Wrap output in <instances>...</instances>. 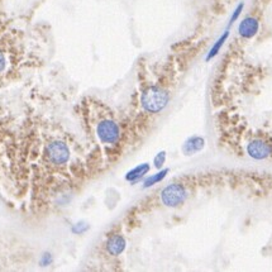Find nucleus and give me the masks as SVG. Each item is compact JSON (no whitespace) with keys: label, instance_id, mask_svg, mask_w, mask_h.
<instances>
[{"label":"nucleus","instance_id":"obj_13","mask_svg":"<svg viewBox=\"0 0 272 272\" xmlns=\"http://www.w3.org/2000/svg\"><path fill=\"white\" fill-rule=\"evenodd\" d=\"M164 162H166V152L164 151H161L157 155L155 156V159H153V164H155V167L157 170H161L163 167Z\"/></svg>","mask_w":272,"mask_h":272},{"label":"nucleus","instance_id":"obj_14","mask_svg":"<svg viewBox=\"0 0 272 272\" xmlns=\"http://www.w3.org/2000/svg\"><path fill=\"white\" fill-rule=\"evenodd\" d=\"M87 229H89V224H87V223H85V221H79V223H76V224L72 227L71 230L72 233L80 236V234L85 233Z\"/></svg>","mask_w":272,"mask_h":272},{"label":"nucleus","instance_id":"obj_12","mask_svg":"<svg viewBox=\"0 0 272 272\" xmlns=\"http://www.w3.org/2000/svg\"><path fill=\"white\" fill-rule=\"evenodd\" d=\"M243 9H245V3L241 1V3L236 6V9L233 10L232 15H230L229 22H228V26H227V29H230V27H232V26H233V24L236 23L238 19H240V17L242 15V13H243Z\"/></svg>","mask_w":272,"mask_h":272},{"label":"nucleus","instance_id":"obj_11","mask_svg":"<svg viewBox=\"0 0 272 272\" xmlns=\"http://www.w3.org/2000/svg\"><path fill=\"white\" fill-rule=\"evenodd\" d=\"M168 172H170V170H168V168H162V170H161V171H159L157 174L151 175V176H148L146 180H144L143 189L152 188V186H153V185H156V184L161 183L162 180H163L164 177L167 176Z\"/></svg>","mask_w":272,"mask_h":272},{"label":"nucleus","instance_id":"obj_15","mask_svg":"<svg viewBox=\"0 0 272 272\" xmlns=\"http://www.w3.org/2000/svg\"><path fill=\"white\" fill-rule=\"evenodd\" d=\"M52 261H54V258H52L51 253H48V252H46V253H43L42 258H41V261H39V265L42 267L46 266H50L52 263Z\"/></svg>","mask_w":272,"mask_h":272},{"label":"nucleus","instance_id":"obj_9","mask_svg":"<svg viewBox=\"0 0 272 272\" xmlns=\"http://www.w3.org/2000/svg\"><path fill=\"white\" fill-rule=\"evenodd\" d=\"M150 170H151V166H150V163H147V162H146V163L138 164L137 167L132 168L131 171H128V172H127L126 180L131 184L138 183L139 180L143 179L144 175H147L148 172H150Z\"/></svg>","mask_w":272,"mask_h":272},{"label":"nucleus","instance_id":"obj_7","mask_svg":"<svg viewBox=\"0 0 272 272\" xmlns=\"http://www.w3.org/2000/svg\"><path fill=\"white\" fill-rule=\"evenodd\" d=\"M260 30V22L256 17H245L238 24V34L243 39H252Z\"/></svg>","mask_w":272,"mask_h":272},{"label":"nucleus","instance_id":"obj_1","mask_svg":"<svg viewBox=\"0 0 272 272\" xmlns=\"http://www.w3.org/2000/svg\"><path fill=\"white\" fill-rule=\"evenodd\" d=\"M79 117L99 170L117 161L126 144V128L115 118V114L103 103L84 99L79 105Z\"/></svg>","mask_w":272,"mask_h":272},{"label":"nucleus","instance_id":"obj_10","mask_svg":"<svg viewBox=\"0 0 272 272\" xmlns=\"http://www.w3.org/2000/svg\"><path fill=\"white\" fill-rule=\"evenodd\" d=\"M228 37H229V29H225L224 32H223V34H221V36L219 37L218 39H217V42L213 45V47L210 48V51L208 52L207 58H205V61H207V62H209L210 60H213V58H214V57H216L217 54L220 52L221 47H223V46H224V43L227 42Z\"/></svg>","mask_w":272,"mask_h":272},{"label":"nucleus","instance_id":"obj_4","mask_svg":"<svg viewBox=\"0 0 272 272\" xmlns=\"http://www.w3.org/2000/svg\"><path fill=\"white\" fill-rule=\"evenodd\" d=\"M188 186L181 181L170 184V185L162 189V191L160 192V200H161L162 205L167 208L181 207L188 200Z\"/></svg>","mask_w":272,"mask_h":272},{"label":"nucleus","instance_id":"obj_5","mask_svg":"<svg viewBox=\"0 0 272 272\" xmlns=\"http://www.w3.org/2000/svg\"><path fill=\"white\" fill-rule=\"evenodd\" d=\"M247 155L253 160L262 161L272 156V144L263 138H253L247 147H245Z\"/></svg>","mask_w":272,"mask_h":272},{"label":"nucleus","instance_id":"obj_2","mask_svg":"<svg viewBox=\"0 0 272 272\" xmlns=\"http://www.w3.org/2000/svg\"><path fill=\"white\" fill-rule=\"evenodd\" d=\"M24 61L26 52L19 32L0 23V79L18 72Z\"/></svg>","mask_w":272,"mask_h":272},{"label":"nucleus","instance_id":"obj_8","mask_svg":"<svg viewBox=\"0 0 272 272\" xmlns=\"http://www.w3.org/2000/svg\"><path fill=\"white\" fill-rule=\"evenodd\" d=\"M205 147V139L200 136H191L189 137L183 144V153L185 156H192L200 152Z\"/></svg>","mask_w":272,"mask_h":272},{"label":"nucleus","instance_id":"obj_3","mask_svg":"<svg viewBox=\"0 0 272 272\" xmlns=\"http://www.w3.org/2000/svg\"><path fill=\"white\" fill-rule=\"evenodd\" d=\"M170 91L163 85L152 84L144 87L139 95V105L147 114H159L167 107Z\"/></svg>","mask_w":272,"mask_h":272},{"label":"nucleus","instance_id":"obj_6","mask_svg":"<svg viewBox=\"0 0 272 272\" xmlns=\"http://www.w3.org/2000/svg\"><path fill=\"white\" fill-rule=\"evenodd\" d=\"M127 245L126 238L120 233H113L107 236V240L104 243L105 253L108 254L109 257H118L124 252Z\"/></svg>","mask_w":272,"mask_h":272}]
</instances>
